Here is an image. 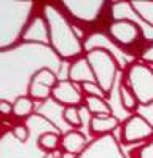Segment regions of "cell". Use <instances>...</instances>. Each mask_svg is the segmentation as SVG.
I'll return each instance as SVG.
<instances>
[{"instance_id":"cell-2","label":"cell","mask_w":153,"mask_h":158,"mask_svg":"<svg viewBox=\"0 0 153 158\" xmlns=\"http://www.w3.org/2000/svg\"><path fill=\"white\" fill-rule=\"evenodd\" d=\"M42 11L50 31V46L62 61H75L83 56V42L73 32V26L65 18L64 10L53 3H43Z\"/></svg>"},{"instance_id":"cell-12","label":"cell","mask_w":153,"mask_h":158,"mask_svg":"<svg viewBox=\"0 0 153 158\" xmlns=\"http://www.w3.org/2000/svg\"><path fill=\"white\" fill-rule=\"evenodd\" d=\"M61 78L57 77V72H54L50 67H45L42 70H38L31 85H29V96L34 101H46L51 98V91L56 86V83Z\"/></svg>"},{"instance_id":"cell-15","label":"cell","mask_w":153,"mask_h":158,"mask_svg":"<svg viewBox=\"0 0 153 158\" xmlns=\"http://www.w3.org/2000/svg\"><path fill=\"white\" fill-rule=\"evenodd\" d=\"M86 147H88V141L78 129H72V131H67L61 136V148L64 150V153L76 156Z\"/></svg>"},{"instance_id":"cell-28","label":"cell","mask_w":153,"mask_h":158,"mask_svg":"<svg viewBox=\"0 0 153 158\" xmlns=\"http://www.w3.org/2000/svg\"><path fill=\"white\" fill-rule=\"evenodd\" d=\"M45 158H64V150L57 148V150H53V152H46Z\"/></svg>"},{"instance_id":"cell-24","label":"cell","mask_w":153,"mask_h":158,"mask_svg":"<svg viewBox=\"0 0 153 158\" xmlns=\"http://www.w3.org/2000/svg\"><path fill=\"white\" fill-rule=\"evenodd\" d=\"M139 61L143 62V64H147V66H153V40L148 42L143 48L140 50L139 53Z\"/></svg>"},{"instance_id":"cell-19","label":"cell","mask_w":153,"mask_h":158,"mask_svg":"<svg viewBox=\"0 0 153 158\" xmlns=\"http://www.w3.org/2000/svg\"><path fill=\"white\" fill-rule=\"evenodd\" d=\"M85 107L86 110L93 115V117H97V115H113V110L110 107V104L105 98H97V96H85Z\"/></svg>"},{"instance_id":"cell-5","label":"cell","mask_w":153,"mask_h":158,"mask_svg":"<svg viewBox=\"0 0 153 158\" xmlns=\"http://www.w3.org/2000/svg\"><path fill=\"white\" fill-rule=\"evenodd\" d=\"M123 83L134 93L140 107L153 104V67L140 61L132 62L124 70Z\"/></svg>"},{"instance_id":"cell-17","label":"cell","mask_w":153,"mask_h":158,"mask_svg":"<svg viewBox=\"0 0 153 158\" xmlns=\"http://www.w3.org/2000/svg\"><path fill=\"white\" fill-rule=\"evenodd\" d=\"M35 112V101L31 96H21L13 102V117L18 120H29Z\"/></svg>"},{"instance_id":"cell-1","label":"cell","mask_w":153,"mask_h":158,"mask_svg":"<svg viewBox=\"0 0 153 158\" xmlns=\"http://www.w3.org/2000/svg\"><path fill=\"white\" fill-rule=\"evenodd\" d=\"M62 62L50 45L19 42L0 50V101L14 102L21 96H29V85L35 73L45 67L59 73Z\"/></svg>"},{"instance_id":"cell-26","label":"cell","mask_w":153,"mask_h":158,"mask_svg":"<svg viewBox=\"0 0 153 158\" xmlns=\"http://www.w3.org/2000/svg\"><path fill=\"white\" fill-rule=\"evenodd\" d=\"M137 158H153V139H150L148 142L143 144L139 150L136 152Z\"/></svg>"},{"instance_id":"cell-10","label":"cell","mask_w":153,"mask_h":158,"mask_svg":"<svg viewBox=\"0 0 153 158\" xmlns=\"http://www.w3.org/2000/svg\"><path fill=\"white\" fill-rule=\"evenodd\" d=\"M75 158H126L113 134L101 136L89 142L85 150Z\"/></svg>"},{"instance_id":"cell-3","label":"cell","mask_w":153,"mask_h":158,"mask_svg":"<svg viewBox=\"0 0 153 158\" xmlns=\"http://www.w3.org/2000/svg\"><path fill=\"white\" fill-rule=\"evenodd\" d=\"M34 2H0V50L11 48L23 40L27 24L34 18Z\"/></svg>"},{"instance_id":"cell-7","label":"cell","mask_w":153,"mask_h":158,"mask_svg":"<svg viewBox=\"0 0 153 158\" xmlns=\"http://www.w3.org/2000/svg\"><path fill=\"white\" fill-rule=\"evenodd\" d=\"M107 35L123 50L145 42V31L134 19H113L107 27Z\"/></svg>"},{"instance_id":"cell-16","label":"cell","mask_w":153,"mask_h":158,"mask_svg":"<svg viewBox=\"0 0 153 158\" xmlns=\"http://www.w3.org/2000/svg\"><path fill=\"white\" fill-rule=\"evenodd\" d=\"M120 126V118L115 115H97L89 118V133L107 136L113 134V131Z\"/></svg>"},{"instance_id":"cell-27","label":"cell","mask_w":153,"mask_h":158,"mask_svg":"<svg viewBox=\"0 0 153 158\" xmlns=\"http://www.w3.org/2000/svg\"><path fill=\"white\" fill-rule=\"evenodd\" d=\"M0 115H13V102L0 101Z\"/></svg>"},{"instance_id":"cell-14","label":"cell","mask_w":153,"mask_h":158,"mask_svg":"<svg viewBox=\"0 0 153 158\" xmlns=\"http://www.w3.org/2000/svg\"><path fill=\"white\" fill-rule=\"evenodd\" d=\"M67 78L70 81L76 83V85H85V83H96L94 73L91 70V66L86 56H80L78 59H75L70 62L69 70H67Z\"/></svg>"},{"instance_id":"cell-11","label":"cell","mask_w":153,"mask_h":158,"mask_svg":"<svg viewBox=\"0 0 153 158\" xmlns=\"http://www.w3.org/2000/svg\"><path fill=\"white\" fill-rule=\"evenodd\" d=\"M51 99L64 107H80L85 102L81 85H76L69 78H61L56 83L51 91Z\"/></svg>"},{"instance_id":"cell-4","label":"cell","mask_w":153,"mask_h":158,"mask_svg":"<svg viewBox=\"0 0 153 158\" xmlns=\"http://www.w3.org/2000/svg\"><path fill=\"white\" fill-rule=\"evenodd\" d=\"M85 56L91 66L96 83L109 96L113 91V86L117 83V77L120 72V66L115 56L105 48H94L88 53H85Z\"/></svg>"},{"instance_id":"cell-13","label":"cell","mask_w":153,"mask_h":158,"mask_svg":"<svg viewBox=\"0 0 153 158\" xmlns=\"http://www.w3.org/2000/svg\"><path fill=\"white\" fill-rule=\"evenodd\" d=\"M21 42H31V43H40V45H50V31L45 16L35 15L31 23L27 24L26 31L23 34Z\"/></svg>"},{"instance_id":"cell-18","label":"cell","mask_w":153,"mask_h":158,"mask_svg":"<svg viewBox=\"0 0 153 158\" xmlns=\"http://www.w3.org/2000/svg\"><path fill=\"white\" fill-rule=\"evenodd\" d=\"M134 15L139 19H142V23L148 26L150 29H153V2L148 0H132L129 2Z\"/></svg>"},{"instance_id":"cell-23","label":"cell","mask_w":153,"mask_h":158,"mask_svg":"<svg viewBox=\"0 0 153 158\" xmlns=\"http://www.w3.org/2000/svg\"><path fill=\"white\" fill-rule=\"evenodd\" d=\"M11 134L16 141L19 142H27L32 137V128L29 123H18L11 128Z\"/></svg>"},{"instance_id":"cell-8","label":"cell","mask_w":153,"mask_h":158,"mask_svg":"<svg viewBox=\"0 0 153 158\" xmlns=\"http://www.w3.org/2000/svg\"><path fill=\"white\" fill-rule=\"evenodd\" d=\"M121 139L124 144H140L153 139V125L140 114L129 115L121 126Z\"/></svg>"},{"instance_id":"cell-9","label":"cell","mask_w":153,"mask_h":158,"mask_svg":"<svg viewBox=\"0 0 153 158\" xmlns=\"http://www.w3.org/2000/svg\"><path fill=\"white\" fill-rule=\"evenodd\" d=\"M105 5L107 3L102 0H65L61 3V8L81 23H94L102 16Z\"/></svg>"},{"instance_id":"cell-6","label":"cell","mask_w":153,"mask_h":158,"mask_svg":"<svg viewBox=\"0 0 153 158\" xmlns=\"http://www.w3.org/2000/svg\"><path fill=\"white\" fill-rule=\"evenodd\" d=\"M27 123L31 125L34 134L31 120H27ZM31 139L27 142H19L13 137L11 129H6L3 134H0V158H45V152L38 147V139L35 142Z\"/></svg>"},{"instance_id":"cell-22","label":"cell","mask_w":153,"mask_h":158,"mask_svg":"<svg viewBox=\"0 0 153 158\" xmlns=\"http://www.w3.org/2000/svg\"><path fill=\"white\" fill-rule=\"evenodd\" d=\"M62 120L72 128H80L81 126L80 107H64L62 109Z\"/></svg>"},{"instance_id":"cell-25","label":"cell","mask_w":153,"mask_h":158,"mask_svg":"<svg viewBox=\"0 0 153 158\" xmlns=\"http://www.w3.org/2000/svg\"><path fill=\"white\" fill-rule=\"evenodd\" d=\"M81 89L86 96H97V98H107V94L101 89L97 83H85L81 85Z\"/></svg>"},{"instance_id":"cell-21","label":"cell","mask_w":153,"mask_h":158,"mask_svg":"<svg viewBox=\"0 0 153 158\" xmlns=\"http://www.w3.org/2000/svg\"><path fill=\"white\" fill-rule=\"evenodd\" d=\"M38 147L40 150L46 152H53L61 148V136L57 131H45L38 136Z\"/></svg>"},{"instance_id":"cell-20","label":"cell","mask_w":153,"mask_h":158,"mask_svg":"<svg viewBox=\"0 0 153 158\" xmlns=\"http://www.w3.org/2000/svg\"><path fill=\"white\" fill-rule=\"evenodd\" d=\"M118 96H120V104H121V107L126 110V112H129L131 115L137 114L140 104H139L137 98L134 96V93L124 85L123 81L120 83V86H118Z\"/></svg>"}]
</instances>
